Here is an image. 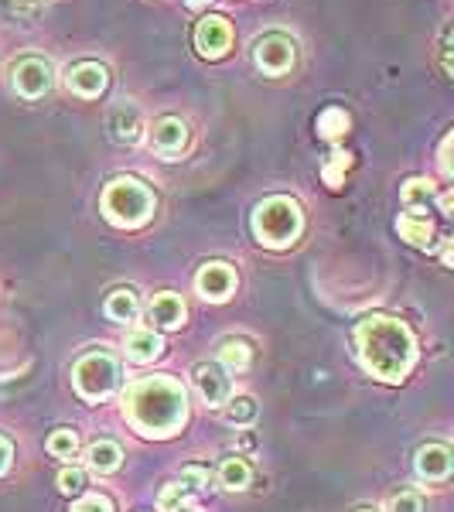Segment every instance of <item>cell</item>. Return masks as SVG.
Listing matches in <instances>:
<instances>
[{
	"instance_id": "6da1fadb",
	"label": "cell",
	"mask_w": 454,
	"mask_h": 512,
	"mask_svg": "<svg viewBox=\"0 0 454 512\" xmlns=\"http://www.w3.org/2000/svg\"><path fill=\"white\" fill-rule=\"evenodd\" d=\"M123 417L130 427L147 437H171L188 420V393L171 376H147L127 386L123 393Z\"/></svg>"
},
{
	"instance_id": "7a4b0ae2",
	"label": "cell",
	"mask_w": 454,
	"mask_h": 512,
	"mask_svg": "<svg viewBox=\"0 0 454 512\" xmlns=\"http://www.w3.org/2000/svg\"><path fill=\"white\" fill-rule=\"evenodd\" d=\"M356 345H359V359L376 379L386 383H400L410 376L417 362V342L410 335V328L400 318L390 315H373L366 321H359L356 328Z\"/></svg>"
},
{
	"instance_id": "3957f363",
	"label": "cell",
	"mask_w": 454,
	"mask_h": 512,
	"mask_svg": "<svg viewBox=\"0 0 454 512\" xmlns=\"http://www.w3.org/2000/svg\"><path fill=\"white\" fill-rule=\"evenodd\" d=\"M99 209L103 216L120 229H137L144 226L147 219L158 209V198H154L151 188L137 178H117L103 188V198H99Z\"/></svg>"
},
{
	"instance_id": "277c9868",
	"label": "cell",
	"mask_w": 454,
	"mask_h": 512,
	"mask_svg": "<svg viewBox=\"0 0 454 512\" xmlns=\"http://www.w3.org/2000/svg\"><path fill=\"white\" fill-rule=\"evenodd\" d=\"M301 229H304V212L287 195L263 198L257 209H253V233L270 250H287L291 243H297Z\"/></svg>"
},
{
	"instance_id": "5b68a950",
	"label": "cell",
	"mask_w": 454,
	"mask_h": 512,
	"mask_svg": "<svg viewBox=\"0 0 454 512\" xmlns=\"http://www.w3.org/2000/svg\"><path fill=\"white\" fill-rule=\"evenodd\" d=\"M72 383H76V393L82 396V400H89V403L106 400V396L117 390V383H120L117 359H113L110 352L82 355V359L76 362V369H72Z\"/></svg>"
},
{
	"instance_id": "8992f818",
	"label": "cell",
	"mask_w": 454,
	"mask_h": 512,
	"mask_svg": "<svg viewBox=\"0 0 454 512\" xmlns=\"http://www.w3.org/2000/svg\"><path fill=\"white\" fill-rule=\"evenodd\" d=\"M229 45H233V28H229L226 18L209 14V18L198 21L195 48H198V55H202V59H222V55L229 52Z\"/></svg>"
},
{
	"instance_id": "52a82bcc",
	"label": "cell",
	"mask_w": 454,
	"mask_h": 512,
	"mask_svg": "<svg viewBox=\"0 0 454 512\" xmlns=\"http://www.w3.org/2000/svg\"><path fill=\"white\" fill-rule=\"evenodd\" d=\"M253 59H257V65L267 72V76H284V72L294 65V41H287L284 35L260 38Z\"/></svg>"
},
{
	"instance_id": "ba28073f",
	"label": "cell",
	"mask_w": 454,
	"mask_h": 512,
	"mask_svg": "<svg viewBox=\"0 0 454 512\" xmlns=\"http://www.w3.org/2000/svg\"><path fill=\"white\" fill-rule=\"evenodd\" d=\"M195 287L205 301H226L229 294L236 291V270L229 263H205L195 277Z\"/></svg>"
},
{
	"instance_id": "9c48e42d",
	"label": "cell",
	"mask_w": 454,
	"mask_h": 512,
	"mask_svg": "<svg viewBox=\"0 0 454 512\" xmlns=\"http://www.w3.org/2000/svg\"><path fill=\"white\" fill-rule=\"evenodd\" d=\"M14 89L24 99H41L52 89V69L41 59H21L14 65Z\"/></svg>"
},
{
	"instance_id": "30bf717a",
	"label": "cell",
	"mask_w": 454,
	"mask_h": 512,
	"mask_svg": "<svg viewBox=\"0 0 454 512\" xmlns=\"http://www.w3.org/2000/svg\"><path fill=\"white\" fill-rule=\"evenodd\" d=\"M195 390L205 403H209V407H222V403L233 396V383H229V376L222 366L202 362V366H195Z\"/></svg>"
},
{
	"instance_id": "8fae6325",
	"label": "cell",
	"mask_w": 454,
	"mask_h": 512,
	"mask_svg": "<svg viewBox=\"0 0 454 512\" xmlns=\"http://www.w3.org/2000/svg\"><path fill=\"white\" fill-rule=\"evenodd\" d=\"M106 82H110V72H106L99 62H79V65H72L69 76H65V86L82 99L103 96Z\"/></svg>"
},
{
	"instance_id": "7c38bea8",
	"label": "cell",
	"mask_w": 454,
	"mask_h": 512,
	"mask_svg": "<svg viewBox=\"0 0 454 512\" xmlns=\"http://www.w3.org/2000/svg\"><path fill=\"white\" fill-rule=\"evenodd\" d=\"M188 318V308L185 301H181L178 294L164 291L151 301V308H147V321H151L154 328H164V332H171V328H181Z\"/></svg>"
},
{
	"instance_id": "4fadbf2b",
	"label": "cell",
	"mask_w": 454,
	"mask_h": 512,
	"mask_svg": "<svg viewBox=\"0 0 454 512\" xmlns=\"http://www.w3.org/2000/svg\"><path fill=\"white\" fill-rule=\"evenodd\" d=\"M417 475L427 482H444L451 475V451L444 444H427L417 451Z\"/></svg>"
},
{
	"instance_id": "5bb4252c",
	"label": "cell",
	"mask_w": 454,
	"mask_h": 512,
	"mask_svg": "<svg viewBox=\"0 0 454 512\" xmlns=\"http://www.w3.org/2000/svg\"><path fill=\"white\" fill-rule=\"evenodd\" d=\"M140 110L134 103H127L123 99L120 106H113V113H110V130H113V137L120 140V144H137V137H140Z\"/></svg>"
},
{
	"instance_id": "9a60e30c",
	"label": "cell",
	"mask_w": 454,
	"mask_h": 512,
	"mask_svg": "<svg viewBox=\"0 0 454 512\" xmlns=\"http://www.w3.org/2000/svg\"><path fill=\"white\" fill-rule=\"evenodd\" d=\"M164 352V338L154 332V328H137V332L127 335V359L134 362H154Z\"/></svg>"
},
{
	"instance_id": "2e32d148",
	"label": "cell",
	"mask_w": 454,
	"mask_h": 512,
	"mask_svg": "<svg viewBox=\"0 0 454 512\" xmlns=\"http://www.w3.org/2000/svg\"><path fill=\"white\" fill-rule=\"evenodd\" d=\"M151 140H154V147H158L161 154H178L181 147H185V140H188V127L178 117H164V120L154 123Z\"/></svg>"
},
{
	"instance_id": "e0dca14e",
	"label": "cell",
	"mask_w": 454,
	"mask_h": 512,
	"mask_svg": "<svg viewBox=\"0 0 454 512\" xmlns=\"http://www.w3.org/2000/svg\"><path fill=\"white\" fill-rule=\"evenodd\" d=\"M396 229H400V236L407 239V243L414 246H434V222L427 216H420V212H403L400 222H396Z\"/></svg>"
},
{
	"instance_id": "ac0fdd59",
	"label": "cell",
	"mask_w": 454,
	"mask_h": 512,
	"mask_svg": "<svg viewBox=\"0 0 454 512\" xmlns=\"http://www.w3.org/2000/svg\"><path fill=\"white\" fill-rule=\"evenodd\" d=\"M86 461H89V468H93L96 475H110V472H117V468H120L123 451H120L117 441H93V444H89V451H86Z\"/></svg>"
},
{
	"instance_id": "d6986e66",
	"label": "cell",
	"mask_w": 454,
	"mask_h": 512,
	"mask_svg": "<svg viewBox=\"0 0 454 512\" xmlns=\"http://www.w3.org/2000/svg\"><path fill=\"white\" fill-rule=\"evenodd\" d=\"M137 315H140V301L130 287H120V291L110 294V301H106V318L117 321V325H130V321H137Z\"/></svg>"
},
{
	"instance_id": "ffe728a7",
	"label": "cell",
	"mask_w": 454,
	"mask_h": 512,
	"mask_svg": "<svg viewBox=\"0 0 454 512\" xmlns=\"http://www.w3.org/2000/svg\"><path fill=\"white\" fill-rule=\"evenodd\" d=\"M250 345L243 342V338H226V342L219 345V362L222 369H233V373H243L246 366H250Z\"/></svg>"
},
{
	"instance_id": "44dd1931",
	"label": "cell",
	"mask_w": 454,
	"mask_h": 512,
	"mask_svg": "<svg viewBox=\"0 0 454 512\" xmlns=\"http://www.w3.org/2000/svg\"><path fill=\"white\" fill-rule=\"evenodd\" d=\"M250 465H246L243 458H226L222 461V468H219V482H222V489H229V492H239V489H246L250 485Z\"/></svg>"
},
{
	"instance_id": "7402d4cb",
	"label": "cell",
	"mask_w": 454,
	"mask_h": 512,
	"mask_svg": "<svg viewBox=\"0 0 454 512\" xmlns=\"http://www.w3.org/2000/svg\"><path fill=\"white\" fill-rule=\"evenodd\" d=\"M349 127H352L349 113L338 110V106H328V110L318 117V137H325V140H338V137H345V134H349Z\"/></svg>"
},
{
	"instance_id": "603a6c76",
	"label": "cell",
	"mask_w": 454,
	"mask_h": 512,
	"mask_svg": "<svg viewBox=\"0 0 454 512\" xmlns=\"http://www.w3.org/2000/svg\"><path fill=\"white\" fill-rule=\"evenodd\" d=\"M434 198V185L424 178H410L407 185H403V205H407V212H424L427 205H431Z\"/></svg>"
},
{
	"instance_id": "cb8c5ba5",
	"label": "cell",
	"mask_w": 454,
	"mask_h": 512,
	"mask_svg": "<svg viewBox=\"0 0 454 512\" xmlns=\"http://www.w3.org/2000/svg\"><path fill=\"white\" fill-rule=\"evenodd\" d=\"M226 424H233V427H246V424H253L257 420V400L253 396H229L226 400Z\"/></svg>"
},
{
	"instance_id": "d4e9b609",
	"label": "cell",
	"mask_w": 454,
	"mask_h": 512,
	"mask_svg": "<svg viewBox=\"0 0 454 512\" xmlns=\"http://www.w3.org/2000/svg\"><path fill=\"white\" fill-rule=\"evenodd\" d=\"M352 168V154L349 151H332L325 161V168H321V178H325L328 188H342L345 181V171Z\"/></svg>"
},
{
	"instance_id": "484cf974",
	"label": "cell",
	"mask_w": 454,
	"mask_h": 512,
	"mask_svg": "<svg viewBox=\"0 0 454 512\" xmlns=\"http://www.w3.org/2000/svg\"><path fill=\"white\" fill-rule=\"evenodd\" d=\"M48 451L55 454V458H76V451H79V437L76 431H69V427H62V431H55L52 437H48Z\"/></svg>"
},
{
	"instance_id": "4316f807",
	"label": "cell",
	"mask_w": 454,
	"mask_h": 512,
	"mask_svg": "<svg viewBox=\"0 0 454 512\" xmlns=\"http://www.w3.org/2000/svg\"><path fill=\"white\" fill-rule=\"evenodd\" d=\"M188 499V489L185 485H178V482H171V485H164V492L158 495V509L161 512H178L181 509V502Z\"/></svg>"
},
{
	"instance_id": "83f0119b",
	"label": "cell",
	"mask_w": 454,
	"mask_h": 512,
	"mask_svg": "<svg viewBox=\"0 0 454 512\" xmlns=\"http://www.w3.org/2000/svg\"><path fill=\"white\" fill-rule=\"evenodd\" d=\"M386 512H424V499L417 492H400L386 502Z\"/></svg>"
},
{
	"instance_id": "f1b7e54d",
	"label": "cell",
	"mask_w": 454,
	"mask_h": 512,
	"mask_svg": "<svg viewBox=\"0 0 454 512\" xmlns=\"http://www.w3.org/2000/svg\"><path fill=\"white\" fill-rule=\"evenodd\" d=\"M181 485H185V489H195V492H205L209 489V472L198 468V465L181 468Z\"/></svg>"
},
{
	"instance_id": "f546056e",
	"label": "cell",
	"mask_w": 454,
	"mask_h": 512,
	"mask_svg": "<svg viewBox=\"0 0 454 512\" xmlns=\"http://www.w3.org/2000/svg\"><path fill=\"white\" fill-rule=\"evenodd\" d=\"M72 512H113V502L99 492H89V495H82L76 506H72Z\"/></svg>"
},
{
	"instance_id": "4dcf8cb0",
	"label": "cell",
	"mask_w": 454,
	"mask_h": 512,
	"mask_svg": "<svg viewBox=\"0 0 454 512\" xmlns=\"http://www.w3.org/2000/svg\"><path fill=\"white\" fill-rule=\"evenodd\" d=\"M59 489L65 495H79L82 489H86V475H82L79 468H65V472L59 475Z\"/></svg>"
},
{
	"instance_id": "1f68e13d",
	"label": "cell",
	"mask_w": 454,
	"mask_h": 512,
	"mask_svg": "<svg viewBox=\"0 0 454 512\" xmlns=\"http://www.w3.org/2000/svg\"><path fill=\"white\" fill-rule=\"evenodd\" d=\"M441 69H444V76H451V28L444 31V38H441Z\"/></svg>"
},
{
	"instance_id": "d6a6232c",
	"label": "cell",
	"mask_w": 454,
	"mask_h": 512,
	"mask_svg": "<svg viewBox=\"0 0 454 512\" xmlns=\"http://www.w3.org/2000/svg\"><path fill=\"white\" fill-rule=\"evenodd\" d=\"M11 461H14V444L7 437H0V475L11 468Z\"/></svg>"
},
{
	"instance_id": "836d02e7",
	"label": "cell",
	"mask_w": 454,
	"mask_h": 512,
	"mask_svg": "<svg viewBox=\"0 0 454 512\" xmlns=\"http://www.w3.org/2000/svg\"><path fill=\"white\" fill-rule=\"evenodd\" d=\"M441 171L451 175V134L444 137V144H441Z\"/></svg>"
},
{
	"instance_id": "e575fe53",
	"label": "cell",
	"mask_w": 454,
	"mask_h": 512,
	"mask_svg": "<svg viewBox=\"0 0 454 512\" xmlns=\"http://www.w3.org/2000/svg\"><path fill=\"white\" fill-rule=\"evenodd\" d=\"M451 205H454L451 192H444V195H441V216H451Z\"/></svg>"
},
{
	"instance_id": "d590c367",
	"label": "cell",
	"mask_w": 454,
	"mask_h": 512,
	"mask_svg": "<svg viewBox=\"0 0 454 512\" xmlns=\"http://www.w3.org/2000/svg\"><path fill=\"white\" fill-rule=\"evenodd\" d=\"M185 4H188V7H209L212 0H185Z\"/></svg>"
},
{
	"instance_id": "8d00e7d4",
	"label": "cell",
	"mask_w": 454,
	"mask_h": 512,
	"mask_svg": "<svg viewBox=\"0 0 454 512\" xmlns=\"http://www.w3.org/2000/svg\"><path fill=\"white\" fill-rule=\"evenodd\" d=\"M359 512H376V509H359Z\"/></svg>"
},
{
	"instance_id": "74e56055",
	"label": "cell",
	"mask_w": 454,
	"mask_h": 512,
	"mask_svg": "<svg viewBox=\"0 0 454 512\" xmlns=\"http://www.w3.org/2000/svg\"><path fill=\"white\" fill-rule=\"evenodd\" d=\"M178 512H181V509H178Z\"/></svg>"
}]
</instances>
